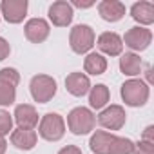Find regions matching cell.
I'll list each match as a JSON object with an SVG mask.
<instances>
[{
    "mask_svg": "<svg viewBox=\"0 0 154 154\" xmlns=\"http://www.w3.org/2000/svg\"><path fill=\"white\" fill-rule=\"evenodd\" d=\"M67 125H69V129H71L72 134L82 136V134H87V132H91L94 129L96 116L89 109H85V107H76V109H72L69 112Z\"/></svg>",
    "mask_w": 154,
    "mask_h": 154,
    "instance_id": "obj_1",
    "label": "cell"
},
{
    "mask_svg": "<svg viewBox=\"0 0 154 154\" xmlns=\"http://www.w3.org/2000/svg\"><path fill=\"white\" fill-rule=\"evenodd\" d=\"M31 96L38 103H47L56 94V82L47 74H36L31 80Z\"/></svg>",
    "mask_w": 154,
    "mask_h": 154,
    "instance_id": "obj_2",
    "label": "cell"
},
{
    "mask_svg": "<svg viewBox=\"0 0 154 154\" xmlns=\"http://www.w3.org/2000/svg\"><path fill=\"white\" fill-rule=\"evenodd\" d=\"M122 98L131 107H140L149 100V87L141 80H129L122 85Z\"/></svg>",
    "mask_w": 154,
    "mask_h": 154,
    "instance_id": "obj_3",
    "label": "cell"
},
{
    "mask_svg": "<svg viewBox=\"0 0 154 154\" xmlns=\"http://www.w3.org/2000/svg\"><path fill=\"white\" fill-rule=\"evenodd\" d=\"M69 42H71V47H72L74 53L84 54V53H87L94 45V31L89 26H85V24L74 26L71 29Z\"/></svg>",
    "mask_w": 154,
    "mask_h": 154,
    "instance_id": "obj_4",
    "label": "cell"
},
{
    "mask_svg": "<svg viewBox=\"0 0 154 154\" xmlns=\"http://www.w3.org/2000/svg\"><path fill=\"white\" fill-rule=\"evenodd\" d=\"M38 132L47 141H58L63 136V132H65V123H63V120H62L60 114L49 112V114H45L42 118L40 127H38Z\"/></svg>",
    "mask_w": 154,
    "mask_h": 154,
    "instance_id": "obj_5",
    "label": "cell"
},
{
    "mask_svg": "<svg viewBox=\"0 0 154 154\" xmlns=\"http://www.w3.org/2000/svg\"><path fill=\"white\" fill-rule=\"evenodd\" d=\"M98 122H100V125L105 127V129L120 131V129L125 125V111H123V107H120V105H111V107H107L105 111L100 112Z\"/></svg>",
    "mask_w": 154,
    "mask_h": 154,
    "instance_id": "obj_6",
    "label": "cell"
},
{
    "mask_svg": "<svg viewBox=\"0 0 154 154\" xmlns=\"http://www.w3.org/2000/svg\"><path fill=\"white\" fill-rule=\"evenodd\" d=\"M0 9L9 24H20L27 13V0H4Z\"/></svg>",
    "mask_w": 154,
    "mask_h": 154,
    "instance_id": "obj_7",
    "label": "cell"
},
{
    "mask_svg": "<svg viewBox=\"0 0 154 154\" xmlns=\"http://www.w3.org/2000/svg\"><path fill=\"white\" fill-rule=\"evenodd\" d=\"M125 45L134 49V51H143L149 47L150 40H152V33L147 27H131L125 33Z\"/></svg>",
    "mask_w": 154,
    "mask_h": 154,
    "instance_id": "obj_8",
    "label": "cell"
},
{
    "mask_svg": "<svg viewBox=\"0 0 154 154\" xmlns=\"http://www.w3.org/2000/svg\"><path fill=\"white\" fill-rule=\"evenodd\" d=\"M49 18L56 27H67L72 20V6L65 0H58L49 8Z\"/></svg>",
    "mask_w": 154,
    "mask_h": 154,
    "instance_id": "obj_9",
    "label": "cell"
},
{
    "mask_svg": "<svg viewBox=\"0 0 154 154\" xmlns=\"http://www.w3.org/2000/svg\"><path fill=\"white\" fill-rule=\"evenodd\" d=\"M26 36L29 42L33 44H42L47 36H49V24L44 20V18H31L27 24H26Z\"/></svg>",
    "mask_w": 154,
    "mask_h": 154,
    "instance_id": "obj_10",
    "label": "cell"
},
{
    "mask_svg": "<svg viewBox=\"0 0 154 154\" xmlns=\"http://www.w3.org/2000/svg\"><path fill=\"white\" fill-rule=\"evenodd\" d=\"M65 89L72 96H84L91 89V82L84 72H71L65 78Z\"/></svg>",
    "mask_w": 154,
    "mask_h": 154,
    "instance_id": "obj_11",
    "label": "cell"
},
{
    "mask_svg": "<svg viewBox=\"0 0 154 154\" xmlns=\"http://www.w3.org/2000/svg\"><path fill=\"white\" fill-rule=\"evenodd\" d=\"M15 120L18 123V129H35V125L38 123V114H36V109L33 105H27V103H22V105H17L15 109Z\"/></svg>",
    "mask_w": 154,
    "mask_h": 154,
    "instance_id": "obj_12",
    "label": "cell"
},
{
    "mask_svg": "<svg viewBox=\"0 0 154 154\" xmlns=\"http://www.w3.org/2000/svg\"><path fill=\"white\" fill-rule=\"evenodd\" d=\"M98 47H100V51H103L109 56H118V54H122L123 40L116 33H102L98 36Z\"/></svg>",
    "mask_w": 154,
    "mask_h": 154,
    "instance_id": "obj_13",
    "label": "cell"
},
{
    "mask_svg": "<svg viewBox=\"0 0 154 154\" xmlns=\"http://www.w3.org/2000/svg\"><path fill=\"white\" fill-rule=\"evenodd\" d=\"M98 11L102 15L103 20L107 22H118L123 15H125V6L118 0H103L98 6Z\"/></svg>",
    "mask_w": 154,
    "mask_h": 154,
    "instance_id": "obj_14",
    "label": "cell"
},
{
    "mask_svg": "<svg viewBox=\"0 0 154 154\" xmlns=\"http://www.w3.org/2000/svg\"><path fill=\"white\" fill-rule=\"evenodd\" d=\"M11 143L17 149L29 150L36 145V132L31 129H17L11 132Z\"/></svg>",
    "mask_w": 154,
    "mask_h": 154,
    "instance_id": "obj_15",
    "label": "cell"
},
{
    "mask_svg": "<svg viewBox=\"0 0 154 154\" xmlns=\"http://www.w3.org/2000/svg\"><path fill=\"white\" fill-rule=\"evenodd\" d=\"M131 15L136 22H140L143 26H149V24L154 22V6L150 2H136L131 8Z\"/></svg>",
    "mask_w": 154,
    "mask_h": 154,
    "instance_id": "obj_16",
    "label": "cell"
},
{
    "mask_svg": "<svg viewBox=\"0 0 154 154\" xmlns=\"http://www.w3.org/2000/svg\"><path fill=\"white\" fill-rule=\"evenodd\" d=\"M114 140V134H109L105 131H96L93 136H91V141H89V147L93 152L96 154H109V149H111V143Z\"/></svg>",
    "mask_w": 154,
    "mask_h": 154,
    "instance_id": "obj_17",
    "label": "cell"
},
{
    "mask_svg": "<svg viewBox=\"0 0 154 154\" xmlns=\"http://www.w3.org/2000/svg\"><path fill=\"white\" fill-rule=\"evenodd\" d=\"M120 69L127 76H136L141 71V58L134 53H125L120 58Z\"/></svg>",
    "mask_w": 154,
    "mask_h": 154,
    "instance_id": "obj_18",
    "label": "cell"
},
{
    "mask_svg": "<svg viewBox=\"0 0 154 154\" xmlns=\"http://www.w3.org/2000/svg\"><path fill=\"white\" fill-rule=\"evenodd\" d=\"M84 69H85V72L94 74V76L103 74L105 69H107V60L98 53H91V54H87V58L84 62Z\"/></svg>",
    "mask_w": 154,
    "mask_h": 154,
    "instance_id": "obj_19",
    "label": "cell"
},
{
    "mask_svg": "<svg viewBox=\"0 0 154 154\" xmlns=\"http://www.w3.org/2000/svg\"><path fill=\"white\" fill-rule=\"evenodd\" d=\"M107 102H109V89H107L103 84H100V85H96V87L91 89V94H89V103H91V107L102 109Z\"/></svg>",
    "mask_w": 154,
    "mask_h": 154,
    "instance_id": "obj_20",
    "label": "cell"
},
{
    "mask_svg": "<svg viewBox=\"0 0 154 154\" xmlns=\"http://www.w3.org/2000/svg\"><path fill=\"white\" fill-rule=\"evenodd\" d=\"M132 152H134V143L129 138L114 136V140L111 143V149H109V154H132Z\"/></svg>",
    "mask_w": 154,
    "mask_h": 154,
    "instance_id": "obj_21",
    "label": "cell"
},
{
    "mask_svg": "<svg viewBox=\"0 0 154 154\" xmlns=\"http://www.w3.org/2000/svg\"><path fill=\"white\" fill-rule=\"evenodd\" d=\"M17 98V87L0 82V105H11Z\"/></svg>",
    "mask_w": 154,
    "mask_h": 154,
    "instance_id": "obj_22",
    "label": "cell"
},
{
    "mask_svg": "<svg viewBox=\"0 0 154 154\" xmlns=\"http://www.w3.org/2000/svg\"><path fill=\"white\" fill-rule=\"evenodd\" d=\"M0 82H4V84H9V85L17 87L18 82H20V74L17 72V69L6 67V69L0 71Z\"/></svg>",
    "mask_w": 154,
    "mask_h": 154,
    "instance_id": "obj_23",
    "label": "cell"
},
{
    "mask_svg": "<svg viewBox=\"0 0 154 154\" xmlns=\"http://www.w3.org/2000/svg\"><path fill=\"white\" fill-rule=\"evenodd\" d=\"M11 127H13V120H11L9 112L0 111V136L8 134V132L11 131Z\"/></svg>",
    "mask_w": 154,
    "mask_h": 154,
    "instance_id": "obj_24",
    "label": "cell"
},
{
    "mask_svg": "<svg viewBox=\"0 0 154 154\" xmlns=\"http://www.w3.org/2000/svg\"><path fill=\"white\" fill-rule=\"evenodd\" d=\"M134 154H154V143L141 140L138 145H134Z\"/></svg>",
    "mask_w": 154,
    "mask_h": 154,
    "instance_id": "obj_25",
    "label": "cell"
},
{
    "mask_svg": "<svg viewBox=\"0 0 154 154\" xmlns=\"http://www.w3.org/2000/svg\"><path fill=\"white\" fill-rule=\"evenodd\" d=\"M9 51H11V47H9V44L0 36V62L2 60H6L8 56H9Z\"/></svg>",
    "mask_w": 154,
    "mask_h": 154,
    "instance_id": "obj_26",
    "label": "cell"
},
{
    "mask_svg": "<svg viewBox=\"0 0 154 154\" xmlns=\"http://www.w3.org/2000/svg\"><path fill=\"white\" fill-rule=\"evenodd\" d=\"M58 154H82V150H80L78 147H74V145H67V147L60 149Z\"/></svg>",
    "mask_w": 154,
    "mask_h": 154,
    "instance_id": "obj_27",
    "label": "cell"
},
{
    "mask_svg": "<svg viewBox=\"0 0 154 154\" xmlns=\"http://www.w3.org/2000/svg\"><path fill=\"white\" fill-rule=\"evenodd\" d=\"M152 131H154V127H147V129H145V132H143V141L154 143V140H152Z\"/></svg>",
    "mask_w": 154,
    "mask_h": 154,
    "instance_id": "obj_28",
    "label": "cell"
},
{
    "mask_svg": "<svg viewBox=\"0 0 154 154\" xmlns=\"http://www.w3.org/2000/svg\"><path fill=\"white\" fill-rule=\"evenodd\" d=\"M6 149H8V143H6L4 136H0V154H4V152H6Z\"/></svg>",
    "mask_w": 154,
    "mask_h": 154,
    "instance_id": "obj_29",
    "label": "cell"
},
{
    "mask_svg": "<svg viewBox=\"0 0 154 154\" xmlns=\"http://www.w3.org/2000/svg\"><path fill=\"white\" fill-rule=\"evenodd\" d=\"M74 6H76V8H91L93 2H87V4H84V2H74Z\"/></svg>",
    "mask_w": 154,
    "mask_h": 154,
    "instance_id": "obj_30",
    "label": "cell"
}]
</instances>
